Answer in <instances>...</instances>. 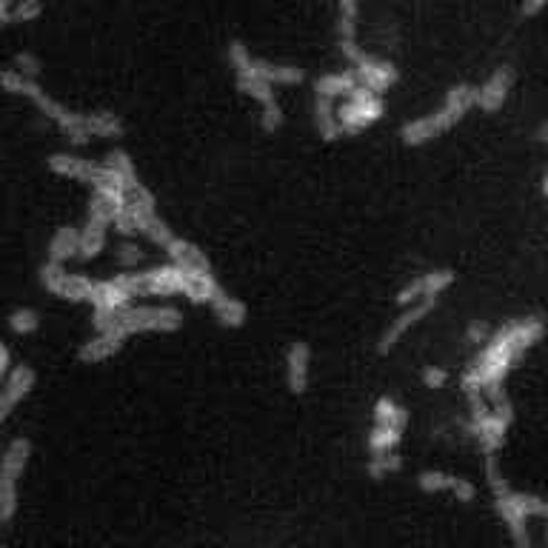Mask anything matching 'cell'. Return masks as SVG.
Instances as JSON below:
<instances>
[{
    "label": "cell",
    "mask_w": 548,
    "mask_h": 548,
    "mask_svg": "<svg viewBox=\"0 0 548 548\" xmlns=\"http://www.w3.org/2000/svg\"><path fill=\"white\" fill-rule=\"evenodd\" d=\"M543 334H546V323L540 317L511 320L509 326H503L500 332L491 334L486 349L471 363L469 372L463 374V389L469 394L489 392L491 397H497L506 374L517 363V357L523 352H529Z\"/></svg>",
    "instance_id": "6da1fadb"
},
{
    "label": "cell",
    "mask_w": 548,
    "mask_h": 548,
    "mask_svg": "<svg viewBox=\"0 0 548 548\" xmlns=\"http://www.w3.org/2000/svg\"><path fill=\"white\" fill-rule=\"evenodd\" d=\"M337 40H340V55L346 60H352L357 66V78L363 80L366 89H372L374 95L386 92L389 86L397 83L400 72L397 66L389 60H377L372 55H366L357 46V0H340L337 3Z\"/></svg>",
    "instance_id": "7a4b0ae2"
},
{
    "label": "cell",
    "mask_w": 548,
    "mask_h": 548,
    "mask_svg": "<svg viewBox=\"0 0 548 548\" xmlns=\"http://www.w3.org/2000/svg\"><path fill=\"white\" fill-rule=\"evenodd\" d=\"M3 89H6V92H12V95H20V98L32 100L40 112H43V118L52 120L63 135H69V140H72L75 146L89 143V137L92 135H89V129H86V115L72 112V109H66L63 103L49 98V95L40 89L38 80L23 78V75H18L15 69H6V72H3Z\"/></svg>",
    "instance_id": "3957f363"
},
{
    "label": "cell",
    "mask_w": 548,
    "mask_h": 548,
    "mask_svg": "<svg viewBox=\"0 0 548 548\" xmlns=\"http://www.w3.org/2000/svg\"><path fill=\"white\" fill-rule=\"evenodd\" d=\"M471 106H477V86H469V83L451 86L449 95H446V103H443L440 112L426 115V118L411 120V123L403 126L400 135H403V140H406L409 146L429 143L431 137L443 135V132H449L451 126H457Z\"/></svg>",
    "instance_id": "277c9868"
},
{
    "label": "cell",
    "mask_w": 548,
    "mask_h": 548,
    "mask_svg": "<svg viewBox=\"0 0 548 548\" xmlns=\"http://www.w3.org/2000/svg\"><path fill=\"white\" fill-rule=\"evenodd\" d=\"M252 60L255 58L249 55L246 43L235 40V43L229 46V63L235 66L237 72V89H240L243 95L255 98L257 103L263 106V115H260L263 129H266V132H277V129L283 126V109H280V103L274 98L272 83L260 80L255 72H252Z\"/></svg>",
    "instance_id": "5b68a950"
},
{
    "label": "cell",
    "mask_w": 548,
    "mask_h": 548,
    "mask_svg": "<svg viewBox=\"0 0 548 548\" xmlns=\"http://www.w3.org/2000/svg\"><path fill=\"white\" fill-rule=\"evenodd\" d=\"M511 420H514V409H511V403L503 394L494 397V406L491 409L483 406L477 397H471V420L466 423V431L477 440V446H480V451L486 457H494L497 449L506 443Z\"/></svg>",
    "instance_id": "8992f818"
},
{
    "label": "cell",
    "mask_w": 548,
    "mask_h": 548,
    "mask_svg": "<svg viewBox=\"0 0 548 548\" xmlns=\"http://www.w3.org/2000/svg\"><path fill=\"white\" fill-rule=\"evenodd\" d=\"M29 457H32L29 437H15L3 451V463H0V520L3 523H12L18 511V480L26 471Z\"/></svg>",
    "instance_id": "52a82bcc"
},
{
    "label": "cell",
    "mask_w": 548,
    "mask_h": 548,
    "mask_svg": "<svg viewBox=\"0 0 548 548\" xmlns=\"http://www.w3.org/2000/svg\"><path fill=\"white\" fill-rule=\"evenodd\" d=\"M183 323V314L175 306H129L118 314L112 326H118L126 337L140 332H175Z\"/></svg>",
    "instance_id": "ba28073f"
},
{
    "label": "cell",
    "mask_w": 548,
    "mask_h": 548,
    "mask_svg": "<svg viewBox=\"0 0 548 548\" xmlns=\"http://www.w3.org/2000/svg\"><path fill=\"white\" fill-rule=\"evenodd\" d=\"M40 283L46 292H52L55 297H63V300H72V303H89L95 300V292H98V280H89L83 274H69L66 266H58V263H43L40 269Z\"/></svg>",
    "instance_id": "9c48e42d"
},
{
    "label": "cell",
    "mask_w": 548,
    "mask_h": 548,
    "mask_svg": "<svg viewBox=\"0 0 548 548\" xmlns=\"http://www.w3.org/2000/svg\"><path fill=\"white\" fill-rule=\"evenodd\" d=\"M380 115H383V100H380V95H374L372 89H366V86H357L349 95V100L343 103V109L337 112L346 135H357V132L369 129L372 123L380 120Z\"/></svg>",
    "instance_id": "30bf717a"
},
{
    "label": "cell",
    "mask_w": 548,
    "mask_h": 548,
    "mask_svg": "<svg viewBox=\"0 0 548 548\" xmlns=\"http://www.w3.org/2000/svg\"><path fill=\"white\" fill-rule=\"evenodd\" d=\"M112 209L100 200L92 197L89 203V217L80 229V260H92L103 252L106 246V235H109V226H112Z\"/></svg>",
    "instance_id": "8fae6325"
},
{
    "label": "cell",
    "mask_w": 548,
    "mask_h": 548,
    "mask_svg": "<svg viewBox=\"0 0 548 548\" xmlns=\"http://www.w3.org/2000/svg\"><path fill=\"white\" fill-rule=\"evenodd\" d=\"M440 303V297H429V300H420V303H411V306H406L403 312L394 317L392 323H389V329L383 332V337H380V346H377V352L380 354H389L392 349H397V343L406 337V334L426 317L429 312H434V306Z\"/></svg>",
    "instance_id": "7c38bea8"
},
{
    "label": "cell",
    "mask_w": 548,
    "mask_h": 548,
    "mask_svg": "<svg viewBox=\"0 0 548 548\" xmlns=\"http://www.w3.org/2000/svg\"><path fill=\"white\" fill-rule=\"evenodd\" d=\"M451 283H454V272H449V269L417 274L411 283H406V286L397 292V303L406 309L411 303H420V300H429V297H440V294L449 289Z\"/></svg>",
    "instance_id": "4fadbf2b"
},
{
    "label": "cell",
    "mask_w": 548,
    "mask_h": 548,
    "mask_svg": "<svg viewBox=\"0 0 548 548\" xmlns=\"http://www.w3.org/2000/svg\"><path fill=\"white\" fill-rule=\"evenodd\" d=\"M32 389H35V369L26 366V363L15 366L9 372V377H3V389H0V420H9L12 411L18 409Z\"/></svg>",
    "instance_id": "5bb4252c"
},
{
    "label": "cell",
    "mask_w": 548,
    "mask_h": 548,
    "mask_svg": "<svg viewBox=\"0 0 548 548\" xmlns=\"http://www.w3.org/2000/svg\"><path fill=\"white\" fill-rule=\"evenodd\" d=\"M417 486L423 491H429V494H451L460 503H471L477 497L474 483L466 480V477H460V474H451V471H423L417 477Z\"/></svg>",
    "instance_id": "9a60e30c"
},
{
    "label": "cell",
    "mask_w": 548,
    "mask_h": 548,
    "mask_svg": "<svg viewBox=\"0 0 548 548\" xmlns=\"http://www.w3.org/2000/svg\"><path fill=\"white\" fill-rule=\"evenodd\" d=\"M49 169L60 177H72V180H80V183H89L92 189L98 186L103 175H106V163H95V160H86V157L78 155H52L49 160Z\"/></svg>",
    "instance_id": "2e32d148"
},
{
    "label": "cell",
    "mask_w": 548,
    "mask_h": 548,
    "mask_svg": "<svg viewBox=\"0 0 548 548\" xmlns=\"http://www.w3.org/2000/svg\"><path fill=\"white\" fill-rule=\"evenodd\" d=\"M511 86H514V69H511V66L494 69V75L477 89V106H480L483 112H497V109H503V103L509 100Z\"/></svg>",
    "instance_id": "e0dca14e"
},
{
    "label": "cell",
    "mask_w": 548,
    "mask_h": 548,
    "mask_svg": "<svg viewBox=\"0 0 548 548\" xmlns=\"http://www.w3.org/2000/svg\"><path fill=\"white\" fill-rule=\"evenodd\" d=\"M312 380V349L309 343H292L286 352V383L289 392L303 394Z\"/></svg>",
    "instance_id": "ac0fdd59"
},
{
    "label": "cell",
    "mask_w": 548,
    "mask_h": 548,
    "mask_svg": "<svg viewBox=\"0 0 548 548\" xmlns=\"http://www.w3.org/2000/svg\"><path fill=\"white\" fill-rule=\"evenodd\" d=\"M126 340H129V337L120 332L118 326H109V329H103V332L95 334L92 340H86V343H83V349H80V360H86V363L109 360L112 354L123 349V343H126Z\"/></svg>",
    "instance_id": "d6986e66"
},
{
    "label": "cell",
    "mask_w": 548,
    "mask_h": 548,
    "mask_svg": "<svg viewBox=\"0 0 548 548\" xmlns=\"http://www.w3.org/2000/svg\"><path fill=\"white\" fill-rule=\"evenodd\" d=\"M314 126H317V135L323 140H337V137H346V129L334 112V100L323 98V95H314Z\"/></svg>",
    "instance_id": "ffe728a7"
},
{
    "label": "cell",
    "mask_w": 548,
    "mask_h": 548,
    "mask_svg": "<svg viewBox=\"0 0 548 548\" xmlns=\"http://www.w3.org/2000/svg\"><path fill=\"white\" fill-rule=\"evenodd\" d=\"M252 72L257 78L272 83V86H294V83H303L306 75L303 69L297 66H277V63H269V60H252Z\"/></svg>",
    "instance_id": "44dd1931"
},
{
    "label": "cell",
    "mask_w": 548,
    "mask_h": 548,
    "mask_svg": "<svg viewBox=\"0 0 548 548\" xmlns=\"http://www.w3.org/2000/svg\"><path fill=\"white\" fill-rule=\"evenodd\" d=\"M72 257H80V229L60 226L55 237H52V243H49V263L63 266Z\"/></svg>",
    "instance_id": "7402d4cb"
},
{
    "label": "cell",
    "mask_w": 548,
    "mask_h": 548,
    "mask_svg": "<svg viewBox=\"0 0 548 548\" xmlns=\"http://www.w3.org/2000/svg\"><path fill=\"white\" fill-rule=\"evenodd\" d=\"M357 89V75L354 72H334V75H323L314 80V95L323 98H340V95H352Z\"/></svg>",
    "instance_id": "603a6c76"
},
{
    "label": "cell",
    "mask_w": 548,
    "mask_h": 548,
    "mask_svg": "<svg viewBox=\"0 0 548 548\" xmlns=\"http://www.w3.org/2000/svg\"><path fill=\"white\" fill-rule=\"evenodd\" d=\"M374 426H394V429H403L409 426V411L403 409L397 400L392 397H380L374 403Z\"/></svg>",
    "instance_id": "cb8c5ba5"
},
{
    "label": "cell",
    "mask_w": 548,
    "mask_h": 548,
    "mask_svg": "<svg viewBox=\"0 0 548 548\" xmlns=\"http://www.w3.org/2000/svg\"><path fill=\"white\" fill-rule=\"evenodd\" d=\"M212 312H215L217 320H220L223 326H229V329H240V326L246 323V303L232 297V294H223L217 303H212Z\"/></svg>",
    "instance_id": "d4e9b609"
},
{
    "label": "cell",
    "mask_w": 548,
    "mask_h": 548,
    "mask_svg": "<svg viewBox=\"0 0 548 548\" xmlns=\"http://www.w3.org/2000/svg\"><path fill=\"white\" fill-rule=\"evenodd\" d=\"M86 129L92 137H120L123 120L115 112H92V115H86Z\"/></svg>",
    "instance_id": "484cf974"
},
{
    "label": "cell",
    "mask_w": 548,
    "mask_h": 548,
    "mask_svg": "<svg viewBox=\"0 0 548 548\" xmlns=\"http://www.w3.org/2000/svg\"><path fill=\"white\" fill-rule=\"evenodd\" d=\"M403 440V429H394V426H374L366 446H369V454H389V451H397Z\"/></svg>",
    "instance_id": "4316f807"
},
{
    "label": "cell",
    "mask_w": 548,
    "mask_h": 548,
    "mask_svg": "<svg viewBox=\"0 0 548 548\" xmlns=\"http://www.w3.org/2000/svg\"><path fill=\"white\" fill-rule=\"evenodd\" d=\"M40 15H43V3H40V0H15L12 9L0 12V20H3L6 26H12V23H32V20H38Z\"/></svg>",
    "instance_id": "83f0119b"
},
{
    "label": "cell",
    "mask_w": 548,
    "mask_h": 548,
    "mask_svg": "<svg viewBox=\"0 0 548 548\" xmlns=\"http://www.w3.org/2000/svg\"><path fill=\"white\" fill-rule=\"evenodd\" d=\"M403 469V457L397 451H389V454H372L369 463H366V471L372 474L374 480L380 477H389V474H397Z\"/></svg>",
    "instance_id": "f1b7e54d"
},
{
    "label": "cell",
    "mask_w": 548,
    "mask_h": 548,
    "mask_svg": "<svg viewBox=\"0 0 548 548\" xmlns=\"http://www.w3.org/2000/svg\"><path fill=\"white\" fill-rule=\"evenodd\" d=\"M9 329L15 334H32L40 329V314L35 309H15L9 314Z\"/></svg>",
    "instance_id": "f546056e"
},
{
    "label": "cell",
    "mask_w": 548,
    "mask_h": 548,
    "mask_svg": "<svg viewBox=\"0 0 548 548\" xmlns=\"http://www.w3.org/2000/svg\"><path fill=\"white\" fill-rule=\"evenodd\" d=\"M18 75H23V78H38L40 72V60L35 58V55H29V52H20V55H15V66H12Z\"/></svg>",
    "instance_id": "4dcf8cb0"
},
{
    "label": "cell",
    "mask_w": 548,
    "mask_h": 548,
    "mask_svg": "<svg viewBox=\"0 0 548 548\" xmlns=\"http://www.w3.org/2000/svg\"><path fill=\"white\" fill-rule=\"evenodd\" d=\"M449 383V372L443 366H426L423 369V386L426 389H443Z\"/></svg>",
    "instance_id": "1f68e13d"
},
{
    "label": "cell",
    "mask_w": 548,
    "mask_h": 548,
    "mask_svg": "<svg viewBox=\"0 0 548 548\" xmlns=\"http://www.w3.org/2000/svg\"><path fill=\"white\" fill-rule=\"evenodd\" d=\"M118 260L123 263V266H140V260H143V255L137 252L135 246H129V243H123L118 249Z\"/></svg>",
    "instance_id": "d6a6232c"
},
{
    "label": "cell",
    "mask_w": 548,
    "mask_h": 548,
    "mask_svg": "<svg viewBox=\"0 0 548 548\" xmlns=\"http://www.w3.org/2000/svg\"><path fill=\"white\" fill-rule=\"evenodd\" d=\"M466 340L469 343H474V346H480V343H489V329L483 326V323H471L469 332H466Z\"/></svg>",
    "instance_id": "836d02e7"
},
{
    "label": "cell",
    "mask_w": 548,
    "mask_h": 548,
    "mask_svg": "<svg viewBox=\"0 0 548 548\" xmlns=\"http://www.w3.org/2000/svg\"><path fill=\"white\" fill-rule=\"evenodd\" d=\"M12 369H15V366H12V349H9V346H0V374L9 377Z\"/></svg>",
    "instance_id": "e575fe53"
},
{
    "label": "cell",
    "mask_w": 548,
    "mask_h": 548,
    "mask_svg": "<svg viewBox=\"0 0 548 548\" xmlns=\"http://www.w3.org/2000/svg\"><path fill=\"white\" fill-rule=\"evenodd\" d=\"M546 3H548V0H523V15H526V18H534V15H540Z\"/></svg>",
    "instance_id": "d590c367"
},
{
    "label": "cell",
    "mask_w": 548,
    "mask_h": 548,
    "mask_svg": "<svg viewBox=\"0 0 548 548\" xmlns=\"http://www.w3.org/2000/svg\"><path fill=\"white\" fill-rule=\"evenodd\" d=\"M537 140L548 143V123H540V129H537Z\"/></svg>",
    "instance_id": "8d00e7d4"
},
{
    "label": "cell",
    "mask_w": 548,
    "mask_h": 548,
    "mask_svg": "<svg viewBox=\"0 0 548 548\" xmlns=\"http://www.w3.org/2000/svg\"><path fill=\"white\" fill-rule=\"evenodd\" d=\"M15 6V0H0V12H6V9H12Z\"/></svg>",
    "instance_id": "74e56055"
},
{
    "label": "cell",
    "mask_w": 548,
    "mask_h": 548,
    "mask_svg": "<svg viewBox=\"0 0 548 548\" xmlns=\"http://www.w3.org/2000/svg\"><path fill=\"white\" fill-rule=\"evenodd\" d=\"M543 192H546V197H548V175H546V183H543Z\"/></svg>",
    "instance_id": "f35d334b"
}]
</instances>
